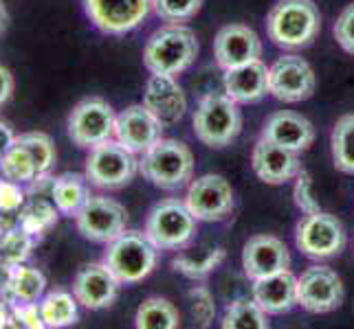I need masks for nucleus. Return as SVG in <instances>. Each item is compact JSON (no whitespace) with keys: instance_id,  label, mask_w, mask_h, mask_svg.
I'll list each match as a JSON object with an SVG mask.
<instances>
[{"instance_id":"nucleus-1","label":"nucleus","mask_w":354,"mask_h":329,"mask_svg":"<svg viewBox=\"0 0 354 329\" xmlns=\"http://www.w3.org/2000/svg\"><path fill=\"white\" fill-rule=\"evenodd\" d=\"M198 57V40L192 29L167 24L150 35L143 48V64L152 75H178Z\"/></svg>"},{"instance_id":"nucleus-2","label":"nucleus","mask_w":354,"mask_h":329,"mask_svg":"<svg viewBox=\"0 0 354 329\" xmlns=\"http://www.w3.org/2000/svg\"><path fill=\"white\" fill-rule=\"evenodd\" d=\"M322 29L319 9L313 0H279L266 18V31L277 46H310Z\"/></svg>"},{"instance_id":"nucleus-3","label":"nucleus","mask_w":354,"mask_h":329,"mask_svg":"<svg viewBox=\"0 0 354 329\" xmlns=\"http://www.w3.org/2000/svg\"><path fill=\"white\" fill-rule=\"evenodd\" d=\"M139 172L154 187L174 191L185 187L194 176V156L185 143L174 139H161L141 154Z\"/></svg>"},{"instance_id":"nucleus-4","label":"nucleus","mask_w":354,"mask_h":329,"mask_svg":"<svg viewBox=\"0 0 354 329\" xmlns=\"http://www.w3.org/2000/svg\"><path fill=\"white\" fill-rule=\"evenodd\" d=\"M156 246L150 237L139 230H124L117 239L108 243L104 263L111 268L121 286L139 283L156 266Z\"/></svg>"},{"instance_id":"nucleus-5","label":"nucleus","mask_w":354,"mask_h":329,"mask_svg":"<svg viewBox=\"0 0 354 329\" xmlns=\"http://www.w3.org/2000/svg\"><path fill=\"white\" fill-rule=\"evenodd\" d=\"M242 130L238 103L227 94H207L194 112V134L207 148L223 150L231 145Z\"/></svg>"},{"instance_id":"nucleus-6","label":"nucleus","mask_w":354,"mask_h":329,"mask_svg":"<svg viewBox=\"0 0 354 329\" xmlns=\"http://www.w3.org/2000/svg\"><path fill=\"white\" fill-rule=\"evenodd\" d=\"M117 139L104 141L86 156V178L97 189H121L139 172V161Z\"/></svg>"},{"instance_id":"nucleus-7","label":"nucleus","mask_w":354,"mask_h":329,"mask_svg":"<svg viewBox=\"0 0 354 329\" xmlns=\"http://www.w3.org/2000/svg\"><path fill=\"white\" fill-rule=\"evenodd\" d=\"M117 114L113 106L102 97L82 99L71 110L66 119V134L82 150H93L95 145L111 141L115 137Z\"/></svg>"},{"instance_id":"nucleus-8","label":"nucleus","mask_w":354,"mask_h":329,"mask_svg":"<svg viewBox=\"0 0 354 329\" xmlns=\"http://www.w3.org/2000/svg\"><path fill=\"white\" fill-rule=\"evenodd\" d=\"M196 222L198 219L192 215L185 202L169 198L158 202L150 211L148 222H145V235L161 250L183 248L196 233Z\"/></svg>"},{"instance_id":"nucleus-9","label":"nucleus","mask_w":354,"mask_h":329,"mask_svg":"<svg viewBox=\"0 0 354 329\" xmlns=\"http://www.w3.org/2000/svg\"><path fill=\"white\" fill-rule=\"evenodd\" d=\"M297 248L310 259H330L346 248V228L337 215L317 211L301 217L295 233Z\"/></svg>"},{"instance_id":"nucleus-10","label":"nucleus","mask_w":354,"mask_h":329,"mask_svg":"<svg viewBox=\"0 0 354 329\" xmlns=\"http://www.w3.org/2000/svg\"><path fill=\"white\" fill-rule=\"evenodd\" d=\"M126 206L106 196H91L75 215L80 235L95 243H111L117 239L126 230Z\"/></svg>"},{"instance_id":"nucleus-11","label":"nucleus","mask_w":354,"mask_h":329,"mask_svg":"<svg viewBox=\"0 0 354 329\" xmlns=\"http://www.w3.org/2000/svg\"><path fill=\"white\" fill-rule=\"evenodd\" d=\"M185 204L198 222H221L234 211V189L227 178L205 174L192 180Z\"/></svg>"},{"instance_id":"nucleus-12","label":"nucleus","mask_w":354,"mask_h":329,"mask_svg":"<svg viewBox=\"0 0 354 329\" xmlns=\"http://www.w3.org/2000/svg\"><path fill=\"white\" fill-rule=\"evenodd\" d=\"M86 16L106 35H126L148 18L152 0H84Z\"/></svg>"},{"instance_id":"nucleus-13","label":"nucleus","mask_w":354,"mask_h":329,"mask_svg":"<svg viewBox=\"0 0 354 329\" xmlns=\"http://www.w3.org/2000/svg\"><path fill=\"white\" fill-rule=\"evenodd\" d=\"M344 303L341 277L328 266H313L297 279V306L310 314H328Z\"/></svg>"},{"instance_id":"nucleus-14","label":"nucleus","mask_w":354,"mask_h":329,"mask_svg":"<svg viewBox=\"0 0 354 329\" xmlns=\"http://www.w3.org/2000/svg\"><path fill=\"white\" fill-rule=\"evenodd\" d=\"M317 86L315 72L306 59L297 55H284L268 68V88L275 99L284 103L306 101Z\"/></svg>"},{"instance_id":"nucleus-15","label":"nucleus","mask_w":354,"mask_h":329,"mask_svg":"<svg viewBox=\"0 0 354 329\" xmlns=\"http://www.w3.org/2000/svg\"><path fill=\"white\" fill-rule=\"evenodd\" d=\"M163 130L161 121L141 103L130 106L117 114L115 139L132 154H145L154 143L163 139Z\"/></svg>"},{"instance_id":"nucleus-16","label":"nucleus","mask_w":354,"mask_h":329,"mask_svg":"<svg viewBox=\"0 0 354 329\" xmlns=\"http://www.w3.org/2000/svg\"><path fill=\"white\" fill-rule=\"evenodd\" d=\"M121 283L117 281V277L111 272L104 261L102 263H86L80 268V272L75 275L73 281V295L77 297L80 306L86 310H106L111 308L119 297Z\"/></svg>"},{"instance_id":"nucleus-17","label":"nucleus","mask_w":354,"mask_h":329,"mask_svg":"<svg viewBox=\"0 0 354 329\" xmlns=\"http://www.w3.org/2000/svg\"><path fill=\"white\" fill-rule=\"evenodd\" d=\"M251 165L253 172L266 185H284V182L297 178V174L301 172L299 152L286 150L264 137L255 143Z\"/></svg>"},{"instance_id":"nucleus-18","label":"nucleus","mask_w":354,"mask_h":329,"mask_svg":"<svg viewBox=\"0 0 354 329\" xmlns=\"http://www.w3.org/2000/svg\"><path fill=\"white\" fill-rule=\"evenodd\" d=\"M290 266V252L282 239L273 235H255L242 250V268L244 275L253 281H258L262 277L275 275L288 270Z\"/></svg>"},{"instance_id":"nucleus-19","label":"nucleus","mask_w":354,"mask_h":329,"mask_svg":"<svg viewBox=\"0 0 354 329\" xmlns=\"http://www.w3.org/2000/svg\"><path fill=\"white\" fill-rule=\"evenodd\" d=\"M143 106L161 121L163 128H172L185 117L187 97L172 75H152L145 83Z\"/></svg>"},{"instance_id":"nucleus-20","label":"nucleus","mask_w":354,"mask_h":329,"mask_svg":"<svg viewBox=\"0 0 354 329\" xmlns=\"http://www.w3.org/2000/svg\"><path fill=\"white\" fill-rule=\"evenodd\" d=\"M214 55L216 62L227 70L253 62V59H260L262 42L253 29L244 27V24H229V27H223L216 35Z\"/></svg>"},{"instance_id":"nucleus-21","label":"nucleus","mask_w":354,"mask_h":329,"mask_svg":"<svg viewBox=\"0 0 354 329\" xmlns=\"http://www.w3.org/2000/svg\"><path fill=\"white\" fill-rule=\"evenodd\" d=\"M225 90L236 103H258L271 92L268 88V68L262 59L227 68Z\"/></svg>"},{"instance_id":"nucleus-22","label":"nucleus","mask_w":354,"mask_h":329,"mask_svg":"<svg viewBox=\"0 0 354 329\" xmlns=\"http://www.w3.org/2000/svg\"><path fill=\"white\" fill-rule=\"evenodd\" d=\"M262 137L282 145L286 150L304 152L315 141V128L306 117L290 112V110H279V112L266 119Z\"/></svg>"},{"instance_id":"nucleus-23","label":"nucleus","mask_w":354,"mask_h":329,"mask_svg":"<svg viewBox=\"0 0 354 329\" xmlns=\"http://www.w3.org/2000/svg\"><path fill=\"white\" fill-rule=\"evenodd\" d=\"M253 299L266 314H286L297 306V279L290 270L262 277L253 286Z\"/></svg>"},{"instance_id":"nucleus-24","label":"nucleus","mask_w":354,"mask_h":329,"mask_svg":"<svg viewBox=\"0 0 354 329\" xmlns=\"http://www.w3.org/2000/svg\"><path fill=\"white\" fill-rule=\"evenodd\" d=\"M46 295V277L40 268L27 263L9 266L0 297L7 303H38Z\"/></svg>"},{"instance_id":"nucleus-25","label":"nucleus","mask_w":354,"mask_h":329,"mask_svg":"<svg viewBox=\"0 0 354 329\" xmlns=\"http://www.w3.org/2000/svg\"><path fill=\"white\" fill-rule=\"evenodd\" d=\"M88 185L91 182H88L86 174L66 172V174H59L57 178H53L48 196H51V200L57 206L59 213L68 215V217H75L82 206L86 204L91 198Z\"/></svg>"},{"instance_id":"nucleus-26","label":"nucleus","mask_w":354,"mask_h":329,"mask_svg":"<svg viewBox=\"0 0 354 329\" xmlns=\"http://www.w3.org/2000/svg\"><path fill=\"white\" fill-rule=\"evenodd\" d=\"M42 321L48 329H64L80 321V301L66 290H51L38 301Z\"/></svg>"},{"instance_id":"nucleus-27","label":"nucleus","mask_w":354,"mask_h":329,"mask_svg":"<svg viewBox=\"0 0 354 329\" xmlns=\"http://www.w3.org/2000/svg\"><path fill=\"white\" fill-rule=\"evenodd\" d=\"M38 241L40 239H35L27 230H22L16 219L9 222V215L0 213V255L9 266L27 263Z\"/></svg>"},{"instance_id":"nucleus-28","label":"nucleus","mask_w":354,"mask_h":329,"mask_svg":"<svg viewBox=\"0 0 354 329\" xmlns=\"http://www.w3.org/2000/svg\"><path fill=\"white\" fill-rule=\"evenodd\" d=\"M57 215L59 211L53 204V200L33 196L24 202V206L16 213V222L20 224L22 230H27L35 239H42L48 230L57 224Z\"/></svg>"},{"instance_id":"nucleus-29","label":"nucleus","mask_w":354,"mask_h":329,"mask_svg":"<svg viewBox=\"0 0 354 329\" xmlns=\"http://www.w3.org/2000/svg\"><path fill=\"white\" fill-rule=\"evenodd\" d=\"M134 325L139 329H176L180 325L178 310L167 299L150 297L139 306Z\"/></svg>"},{"instance_id":"nucleus-30","label":"nucleus","mask_w":354,"mask_h":329,"mask_svg":"<svg viewBox=\"0 0 354 329\" xmlns=\"http://www.w3.org/2000/svg\"><path fill=\"white\" fill-rule=\"evenodd\" d=\"M0 176L7 180H14L18 185H31L35 178H40L38 167L31 152L16 139V143L11 145V150L0 158Z\"/></svg>"},{"instance_id":"nucleus-31","label":"nucleus","mask_w":354,"mask_h":329,"mask_svg":"<svg viewBox=\"0 0 354 329\" xmlns=\"http://www.w3.org/2000/svg\"><path fill=\"white\" fill-rule=\"evenodd\" d=\"M333 161L339 172L354 176V114H344L333 128Z\"/></svg>"},{"instance_id":"nucleus-32","label":"nucleus","mask_w":354,"mask_h":329,"mask_svg":"<svg viewBox=\"0 0 354 329\" xmlns=\"http://www.w3.org/2000/svg\"><path fill=\"white\" fill-rule=\"evenodd\" d=\"M223 327L225 329H266L268 319H266V312L260 308V303L255 299L253 301L238 299L225 310Z\"/></svg>"},{"instance_id":"nucleus-33","label":"nucleus","mask_w":354,"mask_h":329,"mask_svg":"<svg viewBox=\"0 0 354 329\" xmlns=\"http://www.w3.org/2000/svg\"><path fill=\"white\" fill-rule=\"evenodd\" d=\"M18 141L31 152L35 167H38V174L40 176L51 174V169L55 165V158H57V152H55V145H53L51 137L44 132H24L18 137Z\"/></svg>"},{"instance_id":"nucleus-34","label":"nucleus","mask_w":354,"mask_h":329,"mask_svg":"<svg viewBox=\"0 0 354 329\" xmlns=\"http://www.w3.org/2000/svg\"><path fill=\"white\" fill-rule=\"evenodd\" d=\"M227 257L225 248H214L209 255H205L203 259H189V257H176L172 261V268L176 272L185 275L189 279H205L209 272H214Z\"/></svg>"},{"instance_id":"nucleus-35","label":"nucleus","mask_w":354,"mask_h":329,"mask_svg":"<svg viewBox=\"0 0 354 329\" xmlns=\"http://www.w3.org/2000/svg\"><path fill=\"white\" fill-rule=\"evenodd\" d=\"M203 0H152L154 14L165 22H185L201 11Z\"/></svg>"},{"instance_id":"nucleus-36","label":"nucleus","mask_w":354,"mask_h":329,"mask_svg":"<svg viewBox=\"0 0 354 329\" xmlns=\"http://www.w3.org/2000/svg\"><path fill=\"white\" fill-rule=\"evenodd\" d=\"M27 200H29L27 187L0 176V213L16 215Z\"/></svg>"},{"instance_id":"nucleus-37","label":"nucleus","mask_w":354,"mask_h":329,"mask_svg":"<svg viewBox=\"0 0 354 329\" xmlns=\"http://www.w3.org/2000/svg\"><path fill=\"white\" fill-rule=\"evenodd\" d=\"M11 323L9 327L20 329H44V321L40 314V303H9Z\"/></svg>"},{"instance_id":"nucleus-38","label":"nucleus","mask_w":354,"mask_h":329,"mask_svg":"<svg viewBox=\"0 0 354 329\" xmlns=\"http://www.w3.org/2000/svg\"><path fill=\"white\" fill-rule=\"evenodd\" d=\"M189 299H192V314L194 319L198 321V325H209V321L214 319L216 314V306H214V299L212 295L207 292L205 288H194L189 292Z\"/></svg>"},{"instance_id":"nucleus-39","label":"nucleus","mask_w":354,"mask_h":329,"mask_svg":"<svg viewBox=\"0 0 354 329\" xmlns=\"http://www.w3.org/2000/svg\"><path fill=\"white\" fill-rule=\"evenodd\" d=\"M335 38L341 48L354 55V5H348L335 22Z\"/></svg>"},{"instance_id":"nucleus-40","label":"nucleus","mask_w":354,"mask_h":329,"mask_svg":"<svg viewBox=\"0 0 354 329\" xmlns=\"http://www.w3.org/2000/svg\"><path fill=\"white\" fill-rule=\"evenodd\" d=\"M292 196H295V204L299 206V209L310 215V213H317V211H322L319 209V202L315 200L313 196V189H310V176L308 172H301L297 174V182H295V191H292Z\"/></svg>"},{"instance_id":"nucleus-41","label":"nucleus","mask_w":354,"mask_h":329,"mask_svg":"<svg viewBox=\"0 0 354 329\" xmlns=\"http://www.w3.org/2000/svg\"><path fill=\"white\" fill-rule=\"evenodd\" d=\"M14 88H16L14 75H11V70L7 66L0 64V108H3L11 99V94H14Z\"/></svg>"},{"instance_id":"nucleus-42","label":"nucleus","mask_w":354,"mask_h":329,"mask_svg":"<svg viewBox=\"0 0 354 329\" xmlns=\"http://www.w3.org/2000/svg\"><path fill=\"white\" fill-rule=\"evenodd\" d=\"M16 132H14V128H11L7 121H3L0 119V158H3L9 150H11V145L16 143Z\"/></svg>"},{"instance_id":"nucleus-43","label":"nucleus","mask_w":354,"mask_h":329,"mask_svg":"<svg viewBox=\"0 0 354 329\" xmlns=\"http://www.w3.org/2000/svg\"><path fill=\"white\" fill-rule=\"evenodd\" d=\"M9 323H11V308H9V303L0 297V329L9 327Z\"/></svg>"},{"instance_id":"nucleus-44","label":"nucleus","mask_w":354,"mask_h":329,"mask_svg":"<svg viewBox=\"0 0 354 329\" xmlns=\"http://www.w3.org/2000/svg\"><path fill=\"white\" fill-rule=\"evenodd\" d=\"M7 24H9V11H7L3 0H0V33H5Z\"/></svg>"},{"instance_id":"nucleus-45","label":"nucleus","mask_w":354,"mask_h":329,"mask_svg":"<svg viewBox=\"0 0 354 329\" xmlns=\"http://www.w3.org/2000/svg\"><path fill=\"white\" fill-rule=\"evenodd\" d=\"M7 270H9V263H7V261L3 259V255H0V292H3V286H5Z\"/></svg>"}]
</instances>
